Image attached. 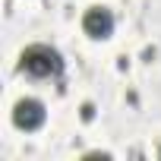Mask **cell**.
Here are the masks:
<instances>
[{
	"mask_svg": "<svg viewBox=\"0 0 161 161\" xmlns=\"http://www.w3.org/2000/svg\"><path fill=\"white\" fill-rule=\"evenodd\" d=\"M82 32L95 41H104L114 35V13L108 7H89L82 13Z\"/></svg>",
	"mask_w": 161,
	"mask_h": 161,
	"instance_id": "obj_3",
	"label": "cell"
},
{
	"mask_svg": "<svg viewBox=\"0 0 161 161\" xmlns=\"http://www.w3.org/2000/svg\"><path fill=\"white\" fill-rule=\"evenodd\" d=\"M158 155H161V148H158Z\"/></svg>",
	"mask_w": 161,
	"mask_h": 161,
	"instance_id": "obj_4",
	"label": "cell"
},
{
	"mask_svg": "<svg viewBox=\"0 0 161 161\" xmlns=\"http://www.w3.org/2000/svg\"><path fill=\"white\" fill-rule=\"evenodd\" d=\"M44 120H47V111H44V104H41L38 98H19V101L13 104V123H16L19 130L35 133V130L44 126Z\"/></svg>",
	"mask_w": 161,
	"mask_h": 161,
	"instance_id": "obj_2",
	"label": "cell"
},
{
	"mask_svg": "<svg viewBox=\"0 0 161 161\" xmlns=\"http://www.w3.org/2000/svg\"><path fill=\"white\" fill-rule=\"evenodd\" d=\"M19 69L32 79H54L63 73V57L57 47L38 41V44H29L22 54H19Z\"/></svg>",
	"mask_w": 161,
	"mask_h": 161,
	"instance_id": "obj_1",
	"label": "cell"
}]
</instances>
